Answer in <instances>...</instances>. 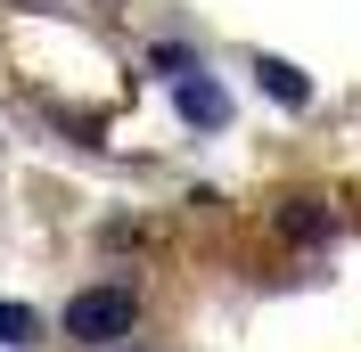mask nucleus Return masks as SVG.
<instances>
[{"instance_id":"obj_2","label":"nucleus","mask_w":361,"mask_h":352,"mask_svg":"<svg viewBox=\"0 0 361 352\" xmlns=\"http://www.w3.org/2000/svg\"><path fill=\"white\" fill-rule=\"evenodd\" d=\"M173 107H180V123H197V132H222V123H230V99H222V82H214V74L173 82Z\"/></svg>"},{"instance_id":"obj_4","label":"nucleus","mask_w":361,"mask_h":352,"mask_svg":"<svg viewBox=\"0 0 361 352\" xmlns=\"http://www.w3.org/2000/svg\"><path fill=\"white\" fill-rule=\"evenodd\" d=\"M33 336H42L33 311H25V303H0V344H33Z\"/></svg>"},{"instance_id":"obj_3","label":"nucleus","mask_w":361,"mask_h":352,"mask_svg":"<svg viewBox=\"0 0 361 352\" xmlns=\"http://www.w3.org/2000/svg\"><path fill=\"white\" fill-rule=\"evenodd\" d=\"M255 82H263L279 107H312V74L288 66V58H255Z\"/></svg>"},{"instance_id":"obj_6","label":"nucleus","mask_w":361,"mask_h":352,"mask_svg":"<svg viewBox=\"0 0 361 352\" xmlns=\"http://www.w3.org/2000/svg\"><path fill=\"white\" fill-rule=\"evenodd\" d=\"M148 66H157L164 82H189V74H197V58H189V49H173V42H157V58H148Z\"/></svg>"},{"instance_id":"obj_1","label":"nucleus","mask_w":361,"mask_h":352,"mask_svg":"<svg viewBox=\"0 0 361 352\" xmlns=\"http://www.w3.org/2000/svg\"><path fill=\"white\" fill-rule=\"evenodd\" d=\"M132 320H140L132 287H82V295L66 303V336L74 344H99V352H107L115 336H132Z\"/></svg>"},{"instance_id":"obj_5","label":"nucleus","mask_w":361,"mask_h":352,"mask_svg":"<svg viewBox=\"0 0 361 352\" xmlns=\"http://www.w3.org/2000/svg\"><path fill=\"white\" fill-rule=\"evenodd\" d=\"M279 221H288V238H320V230H329V213H320L312 197H295V205H288Z\"/></svg>"}]
</instances>
